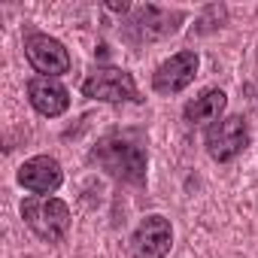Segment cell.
<instances>
[{"label":"cell","mask_w":258,"mask_h":258,"mask_svg":"<svg viewBox=\"0 0 258 258\" xmlns=\"http://www.w3.org/2000/svg\"><path fill=\"white\" fill-rule=\"evenodd\" d=\"M94 161L115 179L131 182V185H143L146 182V146L143 137L137 131H112L106 134L97 149H94Z\"/></svg>","instance_id":"cell-1"},{"label":"cell","mask_w":258,"mask_h":258,"mask_svg":"<svg viewBox=\"0 0 258 258\" xmlns=\"http://www.w3.org/2000/svg\"><path fill=\"white\" fill-rule=\"evenodd\" d=\"M22 219L46 243H58L70 231V207L58 198H28V201H22Z\"/></svg>","instance_id":"cell-2"},{"label":"cell","mask_w":258,"mask_h":258,"mask_svg":"<svg viewBox=\"0 0 258 258\" xmlns=\"http://www.w3.org/2000/svg\"><path fill=\"white\" fill-rule=\"evenodd\" d=\"M207 143V152L213 161L225 164L231 158H237L246 146H249V124L243 115H228V118H219L216 124H210V131L204 137Z\"/></svg>","instance_id":"cell-3"},{"label":"cell","mask_w":258,"mask_h":258,"mask_svg":"<svg viewBox=\"0 0 258 258\" xmlns=\"http://www.w3.org/2000/svg\"><path fill=\"white\" fill-rule=\"evenodd\" d=\"M82 94L91 100H103V103H121V100H137V82L127 70L118 67H97L85 82H82Z\"/></svg>","instance_id":"cell-4"},{"label":"cell","mask_w":258,"mask_h":258,"mask_svg":"<svg viewBox=\"0 0 258 258\" xmlns=\"http://www.w3.org/2000/svg\"><path fill=\"white\" fill-rule=\"evenodd\" d=\"M25 55H28L31 67L43 76L58 79L61 73L70 70V52L64 49L61 40H55L49 34H28L25 37Z\"/></svg>","instance_id":"cell-5"},{"label":"cell","mask_w":258,"mask_h":258,"mask_svg":"<svg viewBox=\"0 0 258 258\" xmlns=\"http://www.w3.org/2000/svg\"><path fill=\"white\" fill-rule=\"evenodd\" d=\"M173 246V228H170V219L164 216H146L134 237H131V252L134 258H164Z\"/></svg>","instance_id":"cell-6"},{"label":"cell","mask_w":258,"mask_h":258,"mask_svg":"<svg viewBox=\"0 0 258 258\" xmlns=\"http://www.w3.org/2000/svg\"><path fill=\"white\" fill-rule=\"evenodd\" d=\"M198 64H201V58H198V52H191V49H182V52L170 55L164 64H158V70H155V76H152V88H155L158 94H176V91H182L185 85L195 82Z\"/></svg>","instance_id":"cell-7"},{"label":"cell","mask_w":258,"mask_h":258,"mask_svg":"<svg viewBox=\"0 0 258 258\" xmlns=\"http://www.w3.org/2000/svg\"><path fill=\"white\" fill-rule=\"evenodd\" d=\"M19 182H22V188L34 191L37 198H46V195H52V191L61 188L64 170H61V164H58L55 158H49V155H34V158H28V161L19 167Z\"/></svg>","instance_id":"cell-8"},{"label":"cell","mask_w":258,"mask_h":258,"mask_svg":"<svg viewBox=\"0 0 258 258\" xmlns=\"http://www.w3.org/2000/svg\"><path fill=\"white\" fill-rule=\"evenodd\" d=\"M179 22H182V13H170L161 7H137L134 19L127 22V31L137 40H158V37L173 34L179 28Z\"/></svg>","instance_id":"cell-9"},{"label":"cell","mask_w":258,"mask_h":258,"mask_svg":"<svg viewBox=\"0 0 258 258\" xmlns=\"http://www.w3.org/2000/svg\"><path fill=\"white\" fill-rule=\"evenodd\" d=\"M28 100H31V106H34L40 115L55 118V115L67 112V106H70V91H67L58 79H52V76H34V79L28 82Z\"/></svg>","instance_id":"cell-10"},{"label":"cell","mask_w":258,"mask_h":258,"mask_svg":"<svg viewBox=\"0 0 258 258\" xmlns=\"http://www.w3.org/2000/svg\"><path fill=\"white\" fill-rule=\"evenodd\" d=\"M225 106H228L225 91H222V88H207L204 94H198L195 100H188V103H185L182 115H185V121H188V124L219 121V115L225 112Z\"/></svg>","instance_id":"cell-11"}]
</instances>
